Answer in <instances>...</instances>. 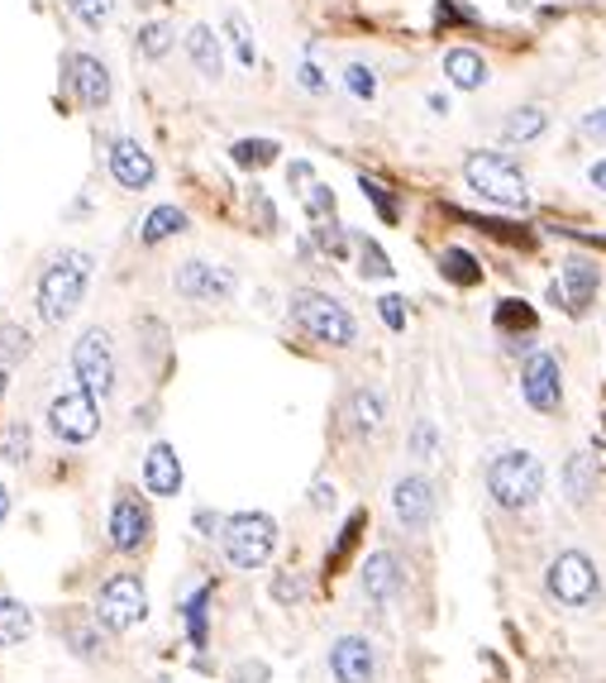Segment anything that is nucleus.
Returning a JSON list of instances; mask_svg holds the SVG:
<instances>
[{
	"label": "nucleus",
	"instance_id": "1",
	"mask_svg": "<svg viewBox=\"0 0 606 683\" xmlns=\"http://www.w3.org/2000/svg\"><path fill=\"white\" fill-rule=\"evenodd\" d=\"M487 493L502 511H525L545 493V464L531 450H502L487 464Z\"/></svg>",
	"mask_w": 606,
	"mask_h": 683
},
{
	"label": "nucleus",
	"instance_id": "2",
	"mask_svg": "<svg viewBox=\"0 0 606 683\" xmlns=\"http://www.w3.org/2000/svg\"><path fill=\"white\" fill-rule=\"evenodd\" d=\"M86 278H91V254H82V248H62V254L48 263L44 278H38V311H44L48 325H62L82 306Z\"/></svg>",
	"mask_w": 606,
	"mask_h": 683
},
{
	"label": "nucleus",
	"instance_id": "3",
	"mask_svg": "<svg viewBox=\"0 0 606 683\" xmlns=\"http://www.w3.org/2000/svg\"><path fill=\"white\" fill-rule=\"evenodd\" d=\"M464 182L482 201L492 206H506V210H525L531 206V182L506 153H492V149H478L464 158Z\"/></svg>",
	"mask_w": 606,
	"mask_h": 683
},
{
	"label": "nucleus",
	"instance_id": "4",
	"mask_svg": "<svg viewBox=\"0 0 606 683\" xmlns=\"http://www.w3.org/2000/svg\"><path fill=\"white\" fill-rule=\"evenodd\" d=\"M292 321L329 349H349L353 339H359V325H353L349 306H339L329 292H296L292 297Z\"/></svg>",
	"mask_w": 606,
	"mask_h": 683
},
{
	"label": "nucleus",
	"instance_id": "5",
	"mask_svg": "<svg viewBox=\"0 0 606 683\" xmlns=\"http://www.w3.org/2000/svg\"><path fill=\"white\" fill-rule=\"evenodd\" d=\"M220 541H225V559L234 569H263L272 559V545H278V521L263 517V511H234Z\"/></svg>",
	"mask_w": 606,
	"mask_h": 683
},
{
	"label": "nucleus",
	"instance_id": "6",
	"mask_svg": "<svg viewBox=\"0 0 606 683\" xmlns=\"http://www.w3.org/2000/svg\"><path fill=\"white\" fill-rule=\"evenodd\" d=\"M545 588H549V598L555 602H563V607H587V602L597 598V588H602L597 564H592V555H583V549H563V555L549 564Z\"/></svg>",
	"mask_w": 606,
	"mask_h": 683
},
{
	"label": "nucleus",
	"instance_id": "7",
	"mask_svg": "<svg viewBox=\"0 0 606 683\" xmlns=\"http://www.w3.org/2000/svg\"><path fill=\"white\" fill-rule=\"evenodd\" d=\"M143 616H149V593H143V583L135 574H115L96 598V622L110 626V630H129V626H139Z\"/></svg>",
	"mask_w": 606,
	"mask_h": 683
},
{
	"label": "nucleus",
	"instance_id": "8",
	"mask_svg": "<svg viewBox=\"0 0 606 683\" xmlns=\"http://www.w3.org/2000/svg\"><path fill=\"white\" fill-rule=\"evenodd\" d=\"M521 397L531 412L539 416H555L563 406V373H559V359L549 349H535L521 368Z\"/></svg>",
	"mask_w": 606,
	"mask_h": 683
},
{
	"label": "nucleus",
	"instance_id": "9",
	"mask_svg": "<svg viewBox=\"0 0 606 683\" xmlns=\"http://www.w3.org/2000/svg\"><path fill=\"white\" fill-rule=\"evenodd\" d=\"M48 426H53V436L58 440H68V444H82L91 440L101 430V406H96V392H62L58 402L48 406Z\"/></svg>",
	"mask_w": 606,
	"mask_h": 683
},
{
	"label": "nucleus",
	"instance_id": "10",
	"mask_svg": "<svg viewBox=\"0 0 606 683\" xmlns=\"http://www.w3.org/2000/svg\"><path fill=\"white\" fill-rule=\"evenodd\" d=\"M597 287H602V273L592 258H569L559 268V282L549 287V301L563 306L569 315H587L592 301H597Z\"/></svg>",
	"mask_w": 606,
	"mask_h": 683
},
{
	"label": "nucleus",
	"instance_id": "11",
	"mask_svg": "<svg viewBox=\"0 0 606 683\" xmlns=\"http://www.w3.org/2000/svg\"><path fill=\"white\" fill-rule=\"evenodd\" d=\"M72 368H77V383H82L86 392H101V397L110 392V383H115V354H110L105 331H86L82 339H77Z\"/></svg>",
	"mask_w": 606,
	"mask_h": 683
},
{
	"label": "nucleus",
	"instance_id": "12",
	"mask_svg": "<svg viewBox=\"0 0 606 683\" xmlns=\"http://www.w3.org/2000/svg\"><path fill=\"white\" fill-rule=\"evenodd\" d=\"M392 511H397V521L406 531H426L430 517H434V483L426 473H406V478H397V488H392Z\"/></svg>",
	"mask_w": 606,
	"mask_h": 683
},
{
	"label": "nucleus",
	"instance_id": "13",
	"mask_svg": "<svg viewBox=\"0 0 606 683\" xmlns=\"http://www.w3.org/2000/svg\"><path fill=\"white\" fill-rule=\"evenodd\" d=\"M329 674L339 683H373L377 679V655L363 636H339L329 646Z\"/></svg>",
	"mask_w": 606,
	"mask_h": 683
},
{
	"label": "nucleus",
	"instance_id": "14",
	"mask_svg": "<svg viewBox=\"0 0 606 683\" xmlns=\"http://www.w3.org/2000/svg\"><path fill=\"white\" fill-rule=\"evenodd\" d=\"M177 292L191 301H225V297H234V278L225 268H215V263L191 258L177 268Z\"/></svg>",
	"mask_w": 606,
	"mask_h": 683
},
{
	"label": "nucleus",
	"instance_id": "15",
	"mask_svg": "<svg viewBox=\"0 0 606 683\" xmlns=\"http://www.w3.org/2000/svg\"><path fill=\"white\" fill-rule=\"evenodd\" d=\"M149 531H153V521L139 497H120V502L110 507V545L120 549V555H135V549L149 541Z\"/></svg>",
	"mask_w": 606,
	"mask_h": 683
},
{
	"label": "nucleus",
	"instance_id": "16",
	"mask_svg": "<svg viewBox=\"0 0 606 683\" xmlns=\"http://www.w3.org/2000/svg\"><path fill=\"white\" fill-rule=\"evenodd\" d=\"M68 82L86 111H101V105L110 101V72H105V62L91 58V53H72L68 58Z\"/></svg>",
	"mask_w": 606,
	"mask_h": 683
},
{
	"label": "nucleus",
	"instance_id": "17",
	"mask_svg": "<svg viewBox=\"0 0 606 683\" xmlns=\"http://www.w3.org/2000/svg\"><path fill=\"white\" fill-rule=\"evenodd\" d=\"M110 177L120 182V187H129V192L149 187V182H153V158H149V149H143L139 139H115L110 143Z\"/></svg>",
	"mask_w": 606,
	"mask_h": 683
},
{
	"label": "nucleus",
	"instance_id": "18",
	"mask_svg": "<svg viewBox=\"0 0 606 683\" xmlns=\"http://www.w3.org/2000/svg\"><path fill=\"white\" fill-rule=\"evenodd\" d=\"M143 483H149L153 497H177L182 488V459L173 444H153L149 459H143Z\"/></svg>",
	"mask_w": 606,
	"mask_h": 683
},
{
	"label": "nucleus",
	"instance_id": "19",
	"mask_svg": "<svg viewBox=\"0 0 606 683\" xmlns=\"http://www.w3.org/2000/svg\"><path fill=\"white\" fill-rule=\"evenodd\" d=\"M401 588V559L392 555V549H377V555H368L363 564V593L373 602H392Z\"/></svg>",
	"mask_w": 606,
	"mask_h": 683
},
{
	"label": "nucleus",
	"instance_id": "20",
	"mask_svg": "<svg viewBox=\"0 0 606 683\" xmlns=\"http://www.w3.org/2000/svg\"><path fill=\"white\" fill-rule=\"evenodd\" d=\"M187 53H191L196 72H201L206 82H220V77H225V53H220V38H215L210 24H196V30L187 34Z\"/></svg>",
	"mask_w": 606,
	"mask_h": 683
},
{
	"label": "nucleus",
	"instance_id": "21",
	"mask_svg": "<svg viewBox=\"0 0 606 683\" xmlns=\"http://www.w3.org/2000/svg\"><path fill=\"white\" fill-rule=\"evenodd\" d=\"M444 77L458 86V91H482L487 86V62L478 48H450L444 53Z\"/></svg>",
	"mask_w": 606,
	"mask_h": 683
},
{
	"label": "nucleus",
	"instance_id": "22",
	"mask_svg": "<svg viewBox=\"0 0 606 683\" xmlns=\"http://www.w3.org/2000/svg\"><path fill=\"white\" fill-rule=\"evenodd\" d=\"M545 129H549L545 105H516V111L502 120V139L506 143H535V139H545Z\"/></svg>",
	"mask_w": 606,
	"mask_h": 683
},
{
	"label": "nucleus",
	"instance_id": "23",
	"mask_svg": "<svg viewBox=\"0 0 606 683\" xmlns=\"http://www.w3.org/2000/svg\"><path fill=\"white\" fill-rule=\"evenodd\" d=\"M563 493H569L573 507H587L592 493H597V459H592V454H569V464H563Z\"/></svg>",
	"mask_w": 606,
	"mask_h": 683
},
{
	"label": "nucleus",
	"instance_id": "24",
	"mask_svg": "<svg viewBox=\"0 0 606 683\" xmlns=\"http://www.w3.org/2000/svg\"><path fill=\"white\" fill-rule=\"evenodd\" d=\"M349 420H353L359 436H377L382 420H387V402H382V392H373V387L353 392V397H349Z\"/></svg>",
	"mask_w": 606,
	"mask_h": 683
},
{
	"label": "nucleus",
	"instance_id": "25",
	"mask_svg": "<svg viewBox=\"0 0 606 683\" xmlns=\"http://www.w3.org/2000/svg\"><path fill=\"white\" fill-rule=\"evenodd\" d=\"M492 321H497V331H506L511 339H531L535 325H539V315H535V306H525V301L506 297V301H497Z\"/></svg>",
	"mask_w": 606,
	"mask_h": 683
},
{
	"label": "nucleus",
	"instance_id": "26",
	"mask_svg": "<svg viewBox=\"0 0 606 683\" xmlns=\"http://www.w3.org/2000/svg\"><path fill=\"white\" fill-rule=\"evenodd\" d=\"M187 230V210H177V206H153L149 216H143V225H139V240L143 244H163V240H173V234Z\"/></svg>",
	"mask_w": 606,
	"mask_h": 683
},
{
	"label": "nucleus",
	"instance_id": "27",
	"mask_svg": "<svg viewBox=\"0 0 606 683\" xmlns=\"http://www.w3.org/2000/svg\"><path fill=\"white\" fill-rule=\"evenodd\" d=\"M30 630H34L30 607H24V602H15V598H0V650L20 646Z\"/></svg>",
	"mask_w": 606,
	"mask_h": 683
},
{
	"label": "nucleus",
	"instance_id": "28",
	"mask_svg": "<svg viewBox=\"0 0 606 683\" xmlns=\"http://www.w3.org/2000/svg\"><path fill=\"white\" fill-rule=\"evenodd\" d=\"M440 273L458 287H478L482 282V263L468 254V248H444L440 254Z\"/></svg>",
	"mask_w": 606,
	"mask_h": 683
},
{
	"label": "nucleus",
	"instance_id": "29",
	"mask_svg": "<svg viewBox=\"0 0 606 683\" xmlns=\"http://www.w3.org/2000/svg\"><path fill=\"white\" fill-rule=\"evenodd\" d=\"M234 163H240V167H268V163H278V143H272V139H240V143H234Z\"/></svg>",
	"mask_w": 606,
	"mask_h": 683
},
{
	"label": "nucleus",
	"instance_id": "30",
	"mask_svg": "<svg viewBox=\"0 0 606 683\" xmlns=\"http://www.w3.org/2000/svg\"><path fill=\"white\" fill-rule=\"evenodd\" d=\"M30 331L24 325H0V368H10V363H20L24 354H30Z\"/></svg>",
	"mask_w": 606,
	"mask_h": 683
},
{
	"label": "nucleus",
	"instance_id": "31",
	"mask_svg": "<svg viewBox=\"0 0 606 683\" xmlns=\"http://www.w3.org/2000/svg\"><path fill=\"white\" fill-rule=\"evenodd\" d=\"M167 48H173V24H163V20L143 24V30H139V53H143V58H163Z\"/></svg>",
	"mask_w": 606,
	"mask_h": 683
},
{
	"label": "nucleus",
	"instance_id": "32",
	"mask_svg": "<svg viewBox=\"0 0 606 683\" xmlns=\"http://www.w3.org/2000/svg\"><path fill=\"white\" fill-rule=\"evenodd\" d=\"M225 34H230V44H234V58L244 62V68H254L258 62V53H254V38H248V24H244V15H225Z\"/></svg>",
	"mask_w": 606,
	"mask_h": 683
},
{
	"label": "nucleus",
	"instance_id": "33",
	"mask_svg": "<svg viewBox=\"0 0 606 683\" xmlns=\"http://www.w3.org/2000/svg\"><path fill=\"white\" fill-rule=\"evenodd\" d=\"M359 273L363 278H392V258L373 240H359Z\"/></svg>",
	"mask_w": 606,
	"mask_h": 683
},
{
	"label": "nucleus",
	"instance_id": "34",
	"mask_svg": "<svg viewBox=\"0 0 606 683\" xmlns=\"http://www.w3.org/2000/svg\"><path fill=\"white\" fill-rule=\"evenodd\" d=\"M72 15L86 24V30H101L105 20H110V0H68Z\"/></svg>",
	"mask_w": 606,
	"mask_h": 683
},
{
	"label": "nucleus",
	"instance_id": "35",
	"mask_svg": "<svg viewBox=\"0 0 606 683\" xmlns=\"http://www.w3.org/2000/svg\"><path fill=\"white\" fill-rule=\"evenodd\" d=\"M345 86L353 91V96H363V101H373V96H377V77H373V68H363V62H349Z\"/></svg>",
	"mask_w": 606,
	"mask_h": 683
},
{
	"label": "nucleus",
	"instance_id": "36",
	"mask_svg": "<svg viewBox=\"0 0 606 683\" xmlns=\"http://www.w3.org/2000/svg\"><path fill=\"white\" fill-rule=\"evenodd\" d=\"M434 444H440V436H434V420H416V430H411V454H416V459H434Z\"/></svg>",
	"mask_w": 606,
	"mask_h": 683
},
{
	"label": "nucleus",
	"instance_id": "37",
	"mask_svg": "<svg viewBox=\"0 0 606 683\" xmlns=\"http://www.w3.org/2000/svg\"><path fill=\"white\" fill-rule=\"evenodd\" d=\"M206 598H210V588H201V593L187 602V622H191V640H196V646L206 640Z\"/></svg>",
	"mask_w": 606,
	"mask_h": 683
},
{
	"label": "nucleus",
	"instance_id": "38",
	"mask_svg": "<svg viewBox=\"0 0 606 683\" xmlns=\"http://www.w3.org/2000/svg\"><path fill=\"white\" fill-rule=\"evenodd\" d=\"M578 135L592 143H606V105H597V111H587L583 120H578Z\"/></svg>",
	"mask_w": 606,
	"mask_h": 683
},
{
	"label": "nucleus",
	"instance_id": "39",
	"mask_svg": "<svg viewBox=\"0 0 606 683\" xmlns=\"http://www.w3.org/2000/svg\"><path fill=\"white\" fill-rule=\"evenodd\" d=\"M377 311H382V321H387V331H406V301L401 297H382Z\"/></svg>",
	"mask_w": 606,
	"mask_h": 683
},
{
	"label": "nucleus",
	"instance_id": "40",
	"mask_svg": "<svg viewBox=\"0 0 606 683\" xmlns=\"http://www.w3.org/2000/svg\"><path fill=\"white\" fill-rule=\"evenodd\" d=\"M306 210H311L315 220H329V216H335V192H329V187H311Z\"/></svg>",
	"mask_w": 606,
	"mask_h": 683
},
{
	"label": "nucleus",
	"instance_id": "41",
	"mask_svg": "<svg viewBox=\"0 0 606 683\" xmlns=\"http://www.w3.org/2000/svg\"><path fill=\"white\" fill-rule=\"evenodd\" d=\"M363 192H368V201L377 206V216H382V220H397V201H392V196L382 192L377 182H368V177H363Z\"/></svg>",
	"mask_w": 606,
	"mask_h": 683
},
{
	"label": "nucleus",
	"instance_id": "42",
	"mask_svg": "<svg viewBox=\"0 0 606 683\" xmlns=\"http://www.w3.org/2000/svg\"><path fill=\"white\" fill-rule=\"evenodd\" d=\"M315 240H321L329 254H349V240L339 234V225H325V230H315Z\"/></svg>",
	"mask_w": 606,
	"mask_h": 683
},
{
	"label": "nucleus",
	"instance_id": "43",
	"mask_svg": "<svg viewBox=\"0 0 606 683\" xmlns=\"http://www.w3.org/2000/svg\"><path fill=\"white\" fill-rule=\"evenodd\" d=\"M301 593H306V588H301V578H278V583H272V598H278V602H296Z\"/></svg>",
	"mask_w": 606,
	"mask_h": 683
},
{
	"label": "nucleus",
	"instance_id": "44",
	"mask_svg": "<svg viewBox=\"0 0 606 683\" xmlns=\"http://www.w3.org/2000/svg\"><path fill=\"white\" fill-rule=\"evenodd\" d=\"M301 86H306V91H315V96H321V91H325V77H321V68H315V62H301Z\"/></svg>",
	"mask_w": 606,
	"mask_h": 683
},
{
	"label": "nucleus",
	"instance_id": "45",
	"mask_svg": "<svg viewBox=\"0 0 606 683\" xmlns=\"http://www.w3.org/2000/svg\"><path fill=\"white\" fill-rule=\"evenodd\" d=\"M254 210H258V220H263V230H272V225H278V210H272V206H268V196H263L258 187H254Z\"/></svg>",
	"mask_w": 606,
	"mask_h": 683
},
{
	"label": "nucleus",
	"instance_id": "46",
	"mask_svg": "<svg viewBox=\"0 0 606 683\" xmlns=\"http://www.w3.org/2000/svg\"><path fill=\"white\" fill-rule=\"evenodd\" d=\"M287 177H292V182H306V177H311V167H306V163H292V173H287Z\"/></svg>",
	"mask_w": 606,
	"mask_h": 683
},
{
	"label": "nucleus",
	"instance_id": "47",
	"mask_svg": "<svg viewBox=\"0 0 606 683\" xmlns=\"http://www.w3.org/2000/svg\"><path fill=\"white\" fill-rule=\"evenodd\" d=\"M592 182H597V187L606 192V163H592Z\"/></svg>",
	"mask_w": 606,
	"mask_h": 683
},
{
	"label": "nucleus",
	"instance_id": "48",
	"mask_svg": "<svg viewBox=\"0 0 606 683\" xmlns=\"http://www.w3.org/2000/svg\"><path fill=\"white\" fill-rule=\"evenodd\" d=\"M5 511H10V493H5V483H0V521H5Z\"/></svg>",
	"mask_w": 606,
	"mask_h": 683
},
{
	"label": "nucleus",
	"instance_id": "49",
	"mask_svg": "<svg viewBox=\"0 0 606 683\" xmlns=\"http://www.w3.org/2000/svg\"><path fill=\"white\" fill-rule=\"evenodd\" d=\"M506 5H511V10H525V5H531V0H506Z\"/></svg>",
	"mask_w": 606,
	"mask_h": 683
},
{
	"label": "nucleus",
	"instance_id": "50",
	"mask_svg": "<svg viewBox=\"0 0 606 683\" xmlns=\"http://www.w3.org/2000/svg\"><path fill=\"white\" fill-rule=\"evenodd\" d=\"M0 397H5V373H0Z\"/></svg>",
	"mask_w": 606,
	"mask_h": 683
}]
</instances>
